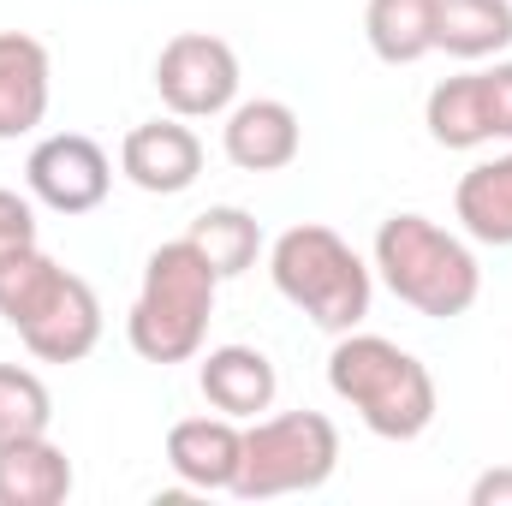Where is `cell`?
I'll return each instance as SVG.
<instances>
[{"instance_id":"obj_17","label":"cell","mask_w":512,"mask_h":506,"mask_svg":"<svg viewBox=\"0 0 512 506\" xmlns=\"http://www.w3.org/2000/svg\"><path fill=\"white\" fill-rule=\"evenodd\" d=\"M364 36L382 66H417L423 54H435V0H370Z\"/></svg>"},{"instance_id":"obj_5","label":"cell","mask_w":512,"mask_h":506,"mask_svg":"<svg viewBox=\"0 0 512 506\" xmlns=\"http://www.w3.org/2000/svg\"><path fill=\"white\" fill-rule=\"evenodd\" d=\"M268 274H274V292L328 334H352L376 298V268L322 221L286 227L268 245Z\"/></svg>"},{"instance_id":"obj_16","label":"cell","mask_w":512,"mask_h":506,"mask_svg":"<svg viewBox=\"0 0 512 506\" xmlns=\"http://www.w3.org/2000/svg\"><path fill=\"white\" fill-rule=\"evenodd\" d=\"M435 48L453 60H501L512 48V0H435Z\"/></svg>"},{"instance_id":"obj_8","label":"cell","mask_w":512,"mask_h":506,"mask_svg":"<svg viewBox=\"0 0 512 506\" xmlns=\"http://www.w3.org/2000/svg\"><path fill=\"white\" fill-rule=\"evenodd\" d=\"M24 185H30V197H36L42 209H54V215H90V209H102L108 191H114V161H108V149H102L96 137H84V131H54V137H42V143L30 149Z\"/></svg>"},{"instance_id":"obj_21","label":"cell","mask_w":512,"mask_h":506,"mask_svg":"<svg viewBox=\"0 0 512 506\" xmlns=\"http://www.w3.org/2000/svg\"><path fill=\"white\" fill-rule=\"evenodd\" d=\"M477 84H483L489 143H495V137H501V143H512V60H495V66H483V72H477Z\"/></svg>"},{"instance_id":"obj_22","label":"cell","mask_w":512,"mask_h":506,"mask_svg":"<svg viewBox=\"0 0 512 506\" xmlns=\"http://www.w3.org/2000/svg\"><path fill=\"white\" fill-rule=\"evenodd\" d=\"M18 251H36V209H30V197L0 185V262Z\"/></svg>"},{"instance_id":"obj_1","label":"cell","mask_w":512,"mask_h":506,"mask_svg":"<svg viewBox=\"0 0 512 506\" xmlns=\"http://www.w3.org/2000/svg\"><path fill=\"white\" fill-rule=\"evenodd\" d=\"M0 322L42 364H84L102 346V298L84 274L60 268L42 251H18L0 262Z\"/></svg>"},{"instance_id":"obj_7","label":"cell","mask_w":512,"mask_h":506,"mask_svg":"<svg viewBox=\"0 0 512 506\" xmlns=\"http://www.w3.org/2000/svg\"><path fill=\"white\" fill-rule=\"evenodd\" d=\"M155 90H161V108L179 114V120H221L239 102L233 42L209 36V30H179L155 54Z\"/></svg>"},{"instance_id":"obj_10","label":"cell","mask_w":512,"mask_h":506,"mask_svg":"<svg viewBox=\"0 0 512 506\" xmlns=\"http://www.w3.org/2000/svg\"><path fill=\"white\" fill-rule=\"evenodd\" d=\"M221 149L239 173H280L298 161L304 149V126L292 114V102L280 96H251V102H233L227 108V126H221Z\"/></svg>"},{"instance_id":"obj_20","label":"cell","mask_w":512,"mask_h":506,"mask_svg":"<svg viewBox=\"0 0 512 506\" xmlns=\"http://www.w3.org/2000/svg\"><path fill=\"white\" fill-rule=\"evenodd\" d=\"M48 423H54L48 381L36 376V370H24V364H0V447L48 435Z\"/></svg>"},{"instance_id":"obj_14","label":"cell","mask_w":512,"mask_h":506,"mask_svg":"<svg viewBox=\"0 0 512 506\" xmlns=\"http://www.w3.org/2000/svg\"><path fill=\"white\" fill-rule=\"evenodd\" d=\"M72 495V459L54 435L0 447V506H60Z\"/></svg>"},{"instance_id":"obj_13","label":"cell","mask_w":512,"mask_h":506,"mask_svg":"<svg viewBox=\"0 0 512 506\" xmlns=\"http://www.w3.org/2000/svg\"><path fill=\"white\" fill-rule=\"evenodd\" d=\"M197 387H203V399L221 417L251 423V417H262L274 405L280 376H274V358L256 352V346H209L203 364H197Z\"/></svg>"},{"instance_id":"obj_4","label":"cell","mask_w":512,"mask_h":506,"mask_svg":"<svg viewBox=\"0 0 512 506\" xmlns=\"http://www.w3.org/2000/svg\"><path fill=\"white\" fill-rule=\"evenodd\" d=\"M370 268L382 274V286L399 304H411L429 322H453L483 298L477 251L459 233H447L441 221H429V215H387L376 227Z\"/></svg>"},{"instance_id":"obj_11","label":"cell","mask_w":512,"mask_h":506,"mask_svg":"<svg viewBox=\"0 0 512 506\" xmlns=\"http://www.w3.org/2000/svg\"><path fill=\"white\" fill-rule=\"evenodd\" d=\"M239 459H245V429L233 417H221V411L215 417H179L167 429V471L185 489H203V495L227 489L233 495Z\"/></svg>"},{"instance_id":"obj_2","label":"cell","mask_w":512,"mask_h":506,"mask_svg":"<svg viewBox=\"0 0 512 506\" xmlns=\"http://www.w3.org/2000/svg\"><path fill=\"white\" fill-rule=\"evenodd\" d=\"M215 298H221V274L209 268V256L191 239H173L143 262V286L131 298L126 340L143 364H191L203 358L209 322H215Z\"/></svg>"},{"instance_id":"obj_18","label":"cell","mask_w":512,"mask_h":506,"mask_svg":"<svg viewBox=\"0 0 512 506\" xmlns=\"http://www.w3.org/2000/svg\"><path fill=\"white\" fill-rule=\"evenodd\" d=\"M185 239L209 256V268H215L221 280H239L245 268H256V256H262V227H256L251 209H239V203H215V209H203V215L191 221Z\"/></svg>"},{"instance_id":"obj_15","label":"cell","mask_w":512,"mask_h":506,"mask_svg":"<svg viewBox=\"0 0 512 506\" xmlns=\"http://www.w3.org/2000/svg\"><path fill=\"white\" fill-rule=\"evenodd\" d=\"M453 215H459L465 239L507 251L512 245V149L507 155H495V161H477V167L459 179V191H453Z\"/></svg>"},{"instance_id":"obj_12","label":"cell","mask_w":512,"mask_h":506,"mask_svg":"<svg viewBox=\"0 0 512 506\" xmlns=\"http://www.w3.org/2000/svg\"><path fill=\"white\" fill-rule=\"evenodd\" d=\"M54 102V60L36 36L0 30V143L30 137Z\"/></svg>"},{"instance_id":"obj_3","label":"cell","mask_w":512,"mask_h":506,"mask_svg":"<svg viewBox=\"0 0 512 506\" xmlns=\"http://www.w3.org/2000/svg\"><path fill=\"white\" fill-rule=\"evenodd\" d=\"M328 387L382 441H417L435 423V376L387 334H340L328 352Z\"/></svg>"},{"instance_id":"obj_23","label":"cell","mask_w":512,"mask_h":506,"mask_svg":"<svg viewBox=\"0 0 512 506\" xmlns=\"http://www.w3.org/2000/svg\"><path fill=\"white\" fill-rule=\"evenodd\" d=\"M471 506H512V465L483 471V477L471 483Z\"/></svg>"},{"instance_id":"obj_9","label":"cell","mask_w":512,"mask_h":506,"mask_svg":"<svg viewBox=\"0 0 512 506\" xmlns=\"http://www.w3.org/2000/svg\"><path fill=\"white\" fill-rule=\"evenodd\" d=\"M120 173H126L137 191H149V197H179V191H191L197 173H203V137L185 126L179 114L143 120V126H131L126 143H120Z\"/></svg>"},{"instance_id":"obj_6","label":"cell","mask_w":512,"mask_h":506,"mask_svg":"<svg viewBox=\"0 0 512 506\" xmlns=\"http://www.w3.org/2000/svg\"><path fill=\"white\" fill-rule=\"evenodd\" d=\"M340 471V429L322 411H274L245 423V459H239V501L274 495H310Z\"/></svg>"},{"instance_id":"obj_19","label":"cell","mask_w":512,"mask_h":506,"mask_svg":"<svg viewBox=\"0 0 512 506\" xmlns=\"http://www.w3.org/2000/svg\"><path fill=\"white\" fill-rule=\"evenodd\" d=\"M423 126L441 149H483L489 143V114H483V84L477 72L441 78L423 102Z\"/></svg>"}]
</instances>
